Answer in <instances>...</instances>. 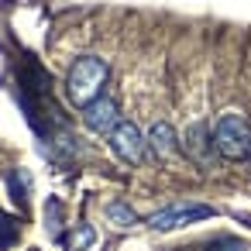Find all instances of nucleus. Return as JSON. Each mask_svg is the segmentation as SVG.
Wrapping results in <instances>:
<instances>
[{"label":"nucleus","instance_id":"nucleus-1","mask_svg":"<svg viewBox=\"0 0 251 251\" xmlns=\"http://www.w3.org/2000/svg\"><path fill=\"white\" fill-rule=\"evenodd\" d=\"M107 79H110V66L100 55H79L73 62L69 76H66V97L76 107H86V103H93L103 93Z\"/></svg>","mask_w":251,"mask_h":251},{"label":"nucleus","instance_id":"nucleus-2","mask_svg":"<svg viewBox=\"0 0 251 251\" xmlns=\"http://www.w3.org/2000/svg\"><path fill=\"white\" fill-rule=\"evenodd\" d=\"M213 148L227 162H244L251 158V124L241 114H224L213 124Z\"/></svg>","mask_w":251,"mask_h":251},{"label":"nucleus","instance_id":"nucleus-3","mask_svg":"<svg viewBox=\"0 0 251 251\" xmlns=\"http://www.w3.org/2000/svg\"><path fill=\"white\" fill-rule=\"evenodd\" d=\"M217 210L206 206V203H176V206H165L158 213L148 217V227L151 230H176V227H186V224H196V220H210Z\"/></svg>","mask_w":251,"mask_h":251},{"label":"nucleus","instance_id":"nucleus-4","mask_svg":"<svg viewBox=\"0 0 251 251\" xmlns=\"http://www.w3.org/2000/svg\"><path fill=\"white\" fill-rule=\"evenodd\" d=\"M110 148H114V155H117L121 162L138 165V162L145 158V151H148V138L138 131V124L121 121V124L114 127V134H110Z\"/></svg>","mask_w":251,"mask_h":251},{"label":"nucleus","instance_id":"nucleus-5","mask_svg":"<svg viewBox=\"0 0 251 251\" xmlns=\"http://www.w3.org/2000/svg\"><path fill=\"white\" fill-rule=\"evenodd\" d=\"M83 124L93 131V134H114V127L121 124V107L114 97H97L93 103L83 107Z\"/></svg>","mask_w":251,"mask_h":251},{"label":"nucleus","instance_id":"nucleus-6","mask_svg":"<svg viewBox=\"0 0 251 251\" xmlns=\"http://www.w3.org/2000/svg\"><path fill=\"white\" fill-rule=\"evenodd\" d=\"M182 148H186V155L189 158H196L200 165H210L213 162V134H210V127L206 124H193L189 131H186V138H182Z\"/></svg>","mask_w":251,"mask_h":251},{"label":"nucleus","instance_id":"nucleus-7","mask_svg":"<svg viewBox=\"0 0 251 251\" xmlns=\"http://www.w3.org/2000/svg\"><path fill=\"white\" fill-rule=\"evenodd\" d=\"M148 148H151L158 158L176 155V148H179V134H176V127L165 124V121H155L151 131H148Z\"/></svg>","mask_w":251,"mask_h":251},{"label":"nucleus","instance_id":"nucleus-8","mask_svg":"<svg viewBox=\"0 0 251 251\" xmlns=\"http://www.w3.org/2000/svg\"><path fill=\"white\" fill-rule=\"evenodd\" d=\"M107 220H110V224H117V227H134V224H138V213H134L127 203L114 200V203L107 206Z\"/></svg>","mask_w":251,"mask_h":251},{"label":"nucleus","instance_id":"nucleus-9","mask_svg":"<svg viewBox=\"0 0 251 251\" xmlns=\"http://www.w3.org/2000/svg\"><path fill=\"white\" fill-rule=\"evenodd\" d=\"M45 224H49V234L59 241L62 237V203L59 200H49L45 203Z\"/></svg>","mask_w":251,"mask_h":251},{"label":"nucleus","instance_id":"nucleus-10","mask_svg":"<svg viewBox=\"0 0 251 251\" xmlns=\"http://www.w3.org/2000/svg\"><path fill=\"white\" fill-rule=\"evenodd\" d=\"M7 182H11V193H14V200H18L21 206H28V176L18 169V172H11V179H7Z\"/></svg>","mask_w":251,"mask_h":251},{"label":"nucleus","instance_id":"nucleus-11","mask_svg":"<svg viewBox=\"0 0 251 251\" xmlns=\"http://www.w3.org/2000/svg\"><path fill=\"white\" fill-rule=\"evenodd\" d=\"M206 251H248V244L241 241V237H213L210 244H206Z\"/></svg>","mask_w":251,"mask_h":251},{"label":"nucleus","instance_id":"nucleus-12","mask_svg":"<svg viewBox=\"0 0 251 251\" xmlns=\"http://www.w3.org/2000/svg\"><path fill=\"white\" fill-rule=\"evenodd\" d=\"M18 241V224L0 210V244H14Z\"/></svg>","mask_w":251,"mask_h":251},{"label":"nucleus","instance_id":"nucleus-13","mask_svg":"<svg viewBox=\"0 0 251 251\" xmlns=\"http://www.w3.org/2000/svg\"><path fill=\"white\" fill-rule=\"evenodd\" d=\"M93 241H97V234H93V227H86V224H83V227L76 230V241H73V244H76V248H90Z\"/></svg>","mask_w":251,"mask_h":251}]
</instances>
